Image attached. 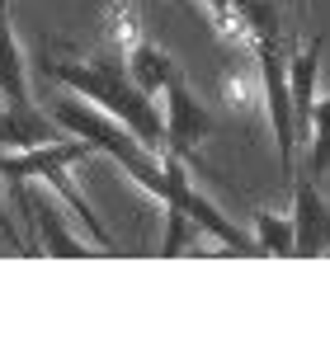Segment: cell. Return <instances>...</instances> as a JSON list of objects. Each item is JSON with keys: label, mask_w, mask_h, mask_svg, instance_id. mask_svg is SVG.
<instances>
[{"label": "cell", "mask_w": 330, "mask_h": 353, "mask_svg": "<svg viewBox=\"0 0 330 353\" xmlns=\"http://www.w3.org/2000/svg\"><path fill=\"white\" fill-rule=\"evenodd\" d=\"M38 71H43L48 81H61L71 94L90 99L95 109L113 113L118 123H128L151 151H165V118H161V109H156L151 94H142L137 85H133L128 66H123L118 57H104V52L99 57H57L52 48H43Z\"/></svg>", "instance_id": "obj_1"}, {"label": "cell", "mask_w": 330, "mask_h": 353, "mask_svg": "<svg viewBox=\"0 0 330 353\" xmlns=\"http://www.w3.org/2000/svg\"><path fill=\"white\" fill-rule=\"evenodd\" d=\"M52 118H57V128H61V132L81 137V141H90V146L99 151V156H109L113 165H123V170H128V179H137L142 189L161 203V193H165L161 151H151V146H146V141H142L128 123H118L113 113L95 109L90 99H81V94L57 99V104H52Z\"/></svg>", "instance_id": "obj_2"}, {"label": "cell", "mask_w": 330, "mask_h": 353, "mask_svg": "<svg viewBox=\"0 0 330 353\" xmlns=\"http://www.w3.org/2000/svg\"><path fill=\"white\" fill-rule=\"evenodd\" d=\"M255 66H260V99L274 128L278 146V170L293 179L298 170V118H293V94H288V61L278 52V43H255Z\"/></svg>", "instance_id": "obj_3"}, {"label": "cell", "mask_w": 330, "mask_h": 353, "mask_svg": "<svg viewBox=\"0 0 330 353\" xmlns=\"http://www.w3.org/2000/svg\"><path fill=\"white\" fill-rule=\"evenodd\" d=\"M213 137V113L193 99V90L184 85V76L165 85V151L184 156V161H198V146Z\"/></svg>", "instance_id": "obj_4"}, {"label": "cell", "mask_w": 330, "mask_h": 353, "mask_svg": "<svg viewBox=\"0 0 330 353\" xmlns=\"http://www.w3.org/2000/svg\"><path fill=\"white\" fill-rule=\"evenodd\" d=\"M293 254H330V203L311 170H293Z\"/></svg>", "instance_id": "obj_5"}, {"label": "cell", "mask_w": 330, "mask_h": 353, "mask_svg": "<svg viewBox=\"0 0 330 353\" xmlns=\"http://www.w3.org/2000/svg\"><path fill=\"white\" fill-rule=\"evenodd\" d=\"M14 198H19V208L28 212V221L38 226L33 254H61V259H85V254H90V250H85V241H81V236H71V226L61 221V212H57L48 198L28 193V184H19V189H14Z\"/></svg>", "instance_id": "obj_6"}, {"label": "cell", "mask_w": 330, "mask_h": 353, "mask_svg": "<svg viewBox=\"0 0 330 353\" xmlns=\"http://www.w3.org/2000/svg\"><path fill=\"white\" fill-rule=\"evenodd\" d=\"M321 48L326 38H307L288 52V94H293V118H298V146L307 141L311 128V104H316V76H321Z\"/></svg>", "instance_id": "obj_7"}, {"label": "cell", "mask_w": 330, "mask_h": 353, "mask_svg": "<svg viewBox=\"0 0 330 353\" xmlns=\"http://www.w3.org/2000/svg\"><path fill=\"white\" fill-rule=\"evenodd\" d=\"M33 90H28V61L24 48L14 43L10 19H0V109H28Z\"/></svg>", "instance_id": "obj_8"}, {"label": "cell", "mask_w": 330, "mask_h": 353, "mask_svg": "<svg viewBox=\"0 0 330 353\" xmlns=\"http://www.w3.org/2000/svg\"><path fill=\"white\" fill-rule=\"evenodd\" d=\"M123 66H128L133 85H137L142 94H151V99H156V94H165V85L179 76V71H175V57L165 52L161 43H151L146 33L133 43V52H128V61H123Z\"/></svg>", "instance_id": "obj_9"}, {"label": "cell", "mask_w": 330, "mask_h": 353, "mask_svg": "<svg viewBox=\"0 0 330 353\" xmlns=\"http://www.w3.org/2000/svg\"><path fill=\"white\" fill-rule=\"evenodd\" d=\"M57 118L52 113H38L33 104L28 109H0V146L5 151H28V146H43V141H57Z\"/></svg>", "instance_id": "obj_10"}, {"label": "cell", "mask_w": 330, "mask_h": 353, "mask_svg": "<svg viewBox=\"0 0 330 353\" xmlns=\"http://www.w3.org/2000/svg\"><path fill=\"white\" fill-rule=\"evenodd\" d=\"M137 38H142V10L133 0H113L109 14H104V57L128 61V52H133Z\"/></svg>", "instance_id": "obj_11"}, {"label": "cell", "mask_w": 330, "mask_h": 353, "mask_svg": "<svg viewBox=\"0 0 330 353\" xmlns=\"http://www.w3.org/2000/svg\"><path fill=\"white\" fill-rule=\"evenodd\" d=\"M307 170L321 179L330 170V94L321 99L316 94V104H311V128H307Z\"/></svg>", "instance_id": "obj_12"}, {"label": "cell", "mask_w": 330, "mask_h": 353, "mask_svg": "<svg viewBox=\"0 0 330 353\" xmlns=\"http://www.w3.org/2000/svg\"><path fill=\"white\" fill-rule=\"evenodd\" d=\"M255 245L260 254H293V217L255 212Z\"/></svg>", "instance_id": "obj_13"}, {"label": "cell", "mask_w": 330, "mask_h": 353, "mask_svg": "<svg viewBox=\"0 0 330 353\" xmlns=\"http://www.w3.org/2000/svg\"><path fill=\"white\" fill-rule=\"evenodd\" d=\"M165 208V254H184V245H189V236L193 231H198V226H193L189 221V212H184V208H179V203H161Z\"/></svg>", "instance_id": "obj_14"}, {"label": "cell", "mask_w": 330, "mask_h": 353, "mask_svg": "<svg viewBox=\"0 0 330 353\" xmlns=\"http://www.w3.org/2000/svg\"><path fill=\"white\" fill-rule=\"evenodd\" d=\"M0 19H10V0H0Z\"/></svg>", "instance_id": "obj_15"}, {"label": "cell", "mask_w": 330, "mask_h": 353, "mask_svg": "<svg viewBox=\"0 0 330 353\" xmlns=\"http://www.w3.org/2000/svg\"><path fill=\"white\" fill-rule=\"evenodd\" d=\"M175 5H179V10H198V5H193V0H175Z\"/></svg>", "instance_id": "obj_16"}, {"label": "cell", "mask_w": 330, "mask_h": 353, "mask_svg": "<svg viewBox=\"0 0 330 353\" xmlns=\"http://www.w3.org/2000/svg\"><path fill=\"white\" fill-rule=\"evenodd\" d=\"M278 5H298V0H278Z\"/></svg>", "instance_id": "obj_17"}]
</instances>
